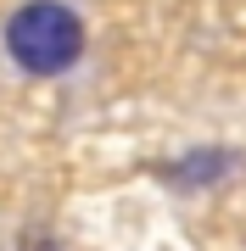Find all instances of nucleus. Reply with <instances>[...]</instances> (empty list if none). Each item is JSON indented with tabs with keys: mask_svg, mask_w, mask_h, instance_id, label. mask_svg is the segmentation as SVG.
<instances>
[{
	"mask_svg": "<svg viewBox=\"0 0 246 251\" xmlns=\"http://www.w3.org/2000/svg\"><path fill=\"white\" fill-rule=\"evenodd\" d=\"M23 251H62V240H51V234H34V229H23Z\"/></svg>",
	"mask_w": 246,
	"mask_h": 251,
	"instance_id": "nucleus-3",
	"label": "nucleus"
},
{
	"mask_svg": "<svg viewBox=\"0 0 246 251\" xmlns=\"http://www.w3.org/2000/svg\"><path fill=\"white\" fill-rule=\"evenodd\" d=\"M6 56L28 78H56L84 56V17L62 0H28L6 17Z\"/></svg>",
	"mask_w": 246,
	"mask_h": 251,
	"instance_id": "nucleus-1",
	"label": "nucleus"
},
{
	"mask_svg": "<svg viewBox=\"0 0 246 251\" xmlns=\"http://www.w3.org/2000/svg\"><path fill=\"white\" fill-rule=\"evenodd\" d=\"M235 173V151H213V145H201V151H185L157 168V179L163 184H179V190H213L219 179Z\"/></svg>",
	"mask_w": 246,
	"mask_h": 251,
	"instance_id": "nucleus-2",
	"label": "nucleus"
}]
</instances>
